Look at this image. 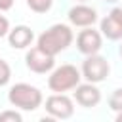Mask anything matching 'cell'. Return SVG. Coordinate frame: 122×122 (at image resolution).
I'll return each instance as SVG.
<instances>
[{
	"label": "cell",
	"instance_id": "obj_1",
	"mask_svg": "<svg viewBox=\"0 0 122 122\" xmlns=\"http://www.w3.org/2000/svg\"><path fill=\"white\" fill-rule=\"evenodd\" d=\"M72 30L69 25H63V23H55L51 25L50 29H46L40 36H38V42L36 46L40 50H44L46 53L50 55H57L61 51H65L71 42H72Z\"/></svg>",
	"mask_w": 122,
	"mask_h": 122
},
{
	"label": "cell",
	"instance_id": "obj_2",
	"mask_svg": "<svg viewBox=\"0 0 122 122\" xmlns=\"http://www.w3.org/2000/svg\"><path fill=\"white\" fill-rule=\"evenodd\" d=\"M8 101H10L13 107L21 109V111H36V109L42 105L44 97H42V92H40L36 86L19 82V84H15V86L10 88V92H8Z\"/></svg>",
	"mask_w": 122,
	"mask_h": 122
},
{
	"label": "cell",
	"instance_id": "obj_3",
	"mask_svg": "<svg viewBox=\"0 0 122 122\" xmlns=\"http://www.w3.org/2000/svg\"><path fill=\"white\" fill-rule=\"evenodd\" d=\"M80 78L82 74L74 65H61L51 71L48 78V88L53 93H65L69 90H74L80 84Z\"/></svg>",
	"mask_w": 122,
	"mask_h": 122
},
{
	"label": "cell",
	"instance_id": "obj_4",
	"mask_svg": "<svg viewBox=\"0 0 122 122\" xmlns=\"http://www.w3.org/2000/svg\"><path fill=\"white\" fill-rule=\"evenodd\" d=\"M109 72H111L109 61L103 55H99V53H92V55H86V59L82 63V72L80 74L88 82L97 84V82H103L109 76Z\"/></svg>",
	"mask_w": 122,
	"mask_h": 122
},
{
	"label": "cell",
	"instance_id": "obj_5",
	"mask_svg": "<svg viewBox=\"0 0 122 122\" xmlns=\"http://www.w3.org/2000/svg\"><path fill=\"white\" fill-rule=\"evenodd\" d=\"M25 63H27V69L36 72V74H44V72H50L55 65V55H50L46 53L44 50H40L38 46L36 48H30L25 55Z\"/></svg>",
	"mask_w": 122,
	"mask_h": 122
},
{
	"label": "cell",
	"instance_id": "obj_6",
	"mask_svg": "<svg viewBox=\"0 0 122 122\" xmlns=\"http://www.w3.org/2000/svg\"><path fill=\"white\" fill-rule=\"evenodd\" d=\"M76 48L84 55L99 53V50L103 48V34L92 27H84V30H80L76 36Z\"/></svg>",
	"mask_w": 122,
	"mask_h": 122
},
{
	"label": "cell",
	"instance_id": "obj_7",
	"mask_svg": "<svg viewBox=\"0 0 122 122\" xmlns=\"http://www.w3.org/2000/svg\"><path fill=\"white\" fill-rule=\"evenodd\" d=\"M46 111L50 112L51 118H71L74 114V105L72 99L67 97L65 93H53L46 99Z\"/></svg>",
	"mask_w": 122,
	"mask_h": 122
},
{
	"label": "cell",
	"instance_id": "obj_8",
	"mask_svg": "<svg viewBox=\"0 0 122 122\" xmlns=\"http://www.w3.org/2000/svg\"><path fill=\"white\" fill-rule=\"evenodd\" d=\"M99 30L109 40H120L122 38V8H112L111 13L101 19Z\"/></svg>",
	"mask_w": 122,
	"mask_h": 122
},
{
	"label": "cell",
	"instance_id": "obj_9",
	"mask_svg": "<svg viewBox=\"0 0 122 122\" xmlns=\"http://www.w3.org/2000/svg\"><path fill=\"white\" fill-rule=\"evenodd\" d=\"M74 99L80 107H95L101 101V92L93 82H86V84H78L74 88Z\"/></svg>",
	"mask_w": 122,
	"mask_h": 122
},
{
	"label": "cell",
	"instance_id": "obj_10",
	"mask_svg": "<svg viewBox=\"0 0 122 122\" xmlns=\"http://www.w3.org/2000/svg\"><path fill=\"white\" fill-rule=\"evenodd\" d=\"M69 21L74 27H92L97 21V11L86 4H76L69 10Z\"/></svg>",
	"mask_w": 122,
	"mask_h": 122
},
{
	"label": "cell",
	"instance_id": "obj_11",
	"mask_svg": "<svg viewBox=\"0 0 122 122\" xmlns=\"http://www.w3.org/2000/svg\"><path fill=\"white\" fill-rule=\"evenodd\" d=\"M32 40H34V32L27 25H17V27L10 29V32H8V42L15 50H25L27 46H30Z\"/></svg>",
	"mask_w": 122,
	"mask_h": 122
},
{
	"label": "cell",
	"instance_id": "obj_12",
	"mask_svg": "<svg viewBox=\"0 0 122 122\" xmlns=\"http://www.w3.org/2000/svg\"><path fill=\"white\" fill-rule=\"evenodd\" d=\"M25 2L34 13H46L51 10V4H53V0H25Z\"/></svg>",
	"mask_w": 122,
	"mask_h": 122
},
{
	"label": "cell",
	"instance_id": "obj_13",
	"mask_svg": "<svg viewBox=\"0 0 122 122\" xmlns=\"http://www.w3.org/2000/svg\"><path fill=\"white\" fill-rule=\"evenodd\" d=\"M109 107H111L114 112L122 111V88H118V90L112 92V95L109 97Z\"/></svg>",
	"mask_w": 122,
	"mask_h": 122
},
{
	"label": "cell",
	"instance_id": "obj_14",
	"mask_svg": "<svg viewBox=\"0 0 122 122\" xmlns=\"http://www.w3.org/2000/svg\"><path fill=\"white\" fill-rule=\"evenodd\" d=\"M11 78V67L8 65V61L0 59V86H6Z\"/></svg>",
	"mask_w": 122,
	"mask_h": 122
},
{
	"label": "cell",
	"instance_id": "obj_15",
	"mask_svg": "<svg viewBox=\"0 0 122 122\" xmlns=\"http://www.w3.org/2000/svg\"><path fill=\"white\" fill-rule=\"evenodd\" d=\"M23 116L17 111H4L0 112V122H21Z\"/></svg>",
	"mask_w": 122,
	"mask_h": 122
},
{
	"label": "cell",
	"instance_id": "obj_16",
	"mask_svg": "<svg viewBox=\"0 0 122 122\" xmlns=\"http://www.w3.org/2000/svg\"><path fill=\"white\" fill-rule=\"evenodd\" d=\"M8 32H10V21L4 15H0V38L8 36Z\"/></svg>",
	"mask_w": 122,
	"mask_h": 122
},
{
	"label": "cell",
	"instance_id": "obj_17",
	"mask_svg": "<svg viewBox=\"0 0 122 122\" xmlns=\"http://www.w3.org/2000/svg\"><path fill=\"white\" fill-rule=\"evenodd\" d=\"M11 6H13V0H0V11L11 10Z\"/></svg>",
	"mask_w": 122,
	"mask_h": 122
},
{
	"label": "cell",
	"instance_id": "obj_18",
	"mask_svg": "<svg viewBox=\"0 0 122 122\" xmlns=\"http://www.w3.org/2000/svg\"><path fill=\"white\" fill-rule=\"evenodd\" d=\"M116 122H122V111L116 112Z\"/></svg>",
	"mask_w": 122,
	"mask_h": 122
},
{
	"label": "cell",
	"instance_id": "obj_19",
	"mask_svg": "<svg viewBox=\"0 0 122 122\" xmlns=\"http://www.w3.org/2000/svg\"><path fill=\"white\" fill-rule=\"evenodd\" d=\"M105 2H116V0H105Z\"/></svg>",
	"mask_w": 122,
	"mask_h": 122
},
{
	"label": "cell",
	"instance_id": "obj_20",
	"mask_svg": "<svg viewBox=\"0 0 122 122\" xmlns=\"http://www.w3.org/2000/svg\"><path fill=\"white\" fill-rule=\"evenodd\" d=\"M120 57H122V46H120Z\"/></svg>",
	"mask_w": 122,
	"mask_h": 122
}]
</instances>
